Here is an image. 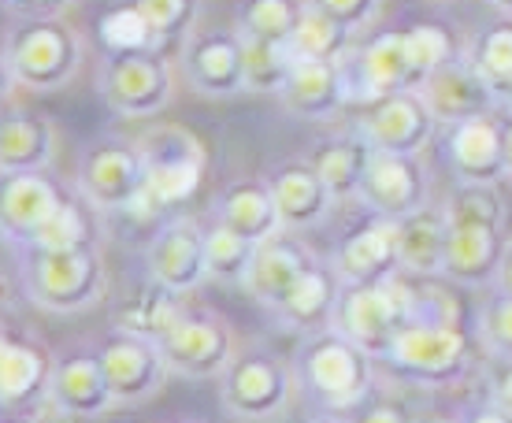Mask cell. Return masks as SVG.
I'll list each match as a JSON object with an SVG mask.
<instances>
[{
    "mask_svg": "<svg viewBox=\"0 0 512 423\" xmlns=\"http://www.w3.org/2000/svg\"><path fill=\"white\" fill-rule=\"evenodd\" d=\"M141 12L149 15V23L164 38H190L197 23V0H134Z\"/></svg>",
    "mask_w": 512,
    "mask_h": 423,
    "instance_id": "cell-40",
    "label": "cell"
},
{
    "mask_svg": "<svg viewBox=\"0 0 512 423\" xmlns=\"http://www.w3.org/2000/svg\"><path fill=\"white\" fill-rule=\"evenodd\" d=\"M182 75L201 97L245 93V38L242 30H193L182 45Z\"/></svg>",
    "mask_w": 512,
    "mask_h": 423,
    "instance_id": "cell-14",
    "label": "cell"
},
{
    "mask_svg": "<svg viewBox=\"0 0 512 423\" xmlns=\"http://www.w3.org/2000/svg\"><path fill=\"white\" fill-rule=\"evenodd\" d=\"M97 38H101L108 56H127V52H160L167 38L149 23V15L138 4L127 8H112L108 15L97 19Z\"/></svg>",
    "mask_w": 512,
    "mask_h": 423,
    "instance_id": "cell-33",
    "label": "cell"
},
{
    "mask_svg": "<svg viewBox=\"0 0 512 423\" xmlns=\"http://www.w3.org/2000/svg\"><path fill=\"white\" fill-rule=\"evenodd\" d=\"M334 268L346 282H383L401 275V242H397V219L375 216L349 234L342 249L334 253Z\"/></svg>",
    "mask_w": 512,
    "mask_h": 423,
    "instance_id": "cell-26",
    "label": "cell"
},
{
    "mask_svg": "<svg viewBox=\"0 0 512 423\" xmlns=\"http://www.w3.org/2000/svg\"><path fill=\"white\" fill-rule=\"evenodd\" d=\"M179 423H186V420H179Z\"/></svg>",
    "mask_w": 512,
    "mask_h": 423,
    "instance_id": "cell-52",
    "label": "cell"
},
{
    "mask_svg": "<svg viewBox=\"0 0 512 423\" xmlns=\"http://www.w3.org/2000/svg\"><path fill=\"white\" fill-rule=\"evenodd\" d=\"M420 93L427 108L435 112L438 127H453V123H464V119L494 116L498 112V93L490 86V78L468 60V52H464L461 60L438 67Z\"/></svg>",
    "mask_w": 512,
    "mask_h": 423,
    "instance_id": "cell-18",
    "label": "cell"
},
{
    "mask_svg": "<svg viewBox=\"0 0 512 423\" xmlns=\"http://www.w3.org/2000/svg\"><path fill=\"white\" fill-rule=\"evenodd\" d=\"M372 153H375L372 145L360 138V134H353V138L323 141L308 164L320 171V179L327 182L334 201H342V197H357L360 193V182H364V171L372 164Z\"/></svg>",
    "mask_w": 512,
    "mask_h": 423,
    "instance_id": "cell-31",
    "label": "cell"
},
{
    "mask_svg": "<svg viewBox=\"0 0 512 423\" xmlns=\"http://www.w3.org/2000/svg\"><path fill=\"white\" fill-rule=\"evenodd\" d=\"M342 290H346V279L342 271L334 268V260H316L312 268L301 275L290 297L282 301L279 316L282 323H290L294 331H323L334 323V312H338V301H342Z\"/></svg>",
    "mask_w": 512,
    "mask_h": 423,
    "instance_id": "cell-27",
    "label": "cell"
},
{
    "mask_svg": "<svg viewBox=\"0 0 512 423\" xmlns=\"http://www.w3.org/2000/svg\"><path fill=\"white\" fill-rule=\"evenodd\" d=\"M219 223L234 227V231L245 234V238L256 242V245L286 231V223H282V216H279V205H275V193H271L268 179L234 182L231 190L223 193V201H219Z\"/></svg>",
    "mask_w": 512,
    "mask_h": 423,
    "instance_id": "cell-30",
    "label": "cell"
},
{
    "mask_svg": "<svg viewBox=\"0 0 512 423\" xmlns=\"http://www.w3.org/2000/svg\"><path fill=\"white\" fill-rule=\"evenodd\" d=\"M160 349H164L171 375H186V379H219L238 357L231 327L201 308H186L182 320L160 342Z\"/></svg>",
    "mask_w": 512,
    "mask_h": 423,
    "instance_id": "cell-12",
    "label": "cell"
},
{
    "mask_svg": "<svg viewBox=\"0 0 512 423\" xmlns=\"http://www.w3.org/2000/svg\"><path fill=\"white\" fill-rule=\"evenodd\" d=\"M19 279H23V294L56 316H75V312L101 305L104 290H108V268H104L97 245H86V249L23 245Z\"/></svg>",
    "mask_w": 512,
    "mask_h": 423,
    "instance_id": "cell-3",
    "label": "cell"
},
{
    "mask_svg": "<svg viewBox=\"0 0 512 423\" xmlns=\"http://www.w3.org/2000/svg\"><path fill=\"white\" fill-rule=\"evenodd\" d=\"M97 90L119 116L153 119L175 97V71L164 60V52H127V56L104 52Z\"/></svg>",
    "mask_w": 512,
    "mask_h": 423,
    "instance_id": "cell-9",
    "label": "cell"
},
{
    "mask_svg": "<svg viewBox=\"0 0 512 423\" xmlns=\"http://www.w3.org/2000/svg\"><path fill=\"white\" fill-rule=\"evenodd\" d=\"M145 268H149V279H156L167 290H175L182 297L197 294L208 282L205 231H197V223H190V219L164 223L149 242Z\"/></svg>",
    "mask_w": 512,
    "mask_h": 423,
    "instance_id": "cell-17",
    "label": "cell"
},
{
    "mask_svg": "<svg viewBox=\"0 0 512 423\" xmlns=\"http://www.w3.org/2000/svg\"><path fill=\"white\" fill-rule=\"evenodd\" d=\"M45 401H52L56 409H64L75 420H101L116 409V394L104 379L97 353H75V357L56 360Z\"/></svg>",
    "mask_w": 512,
    "mask_h": 423,
    "instance_id": "cell-24",
    "label": "cell"
},
{
    "mask_svg": "<svg viewBox=\"0 0 512 423\" xmlns=\"http://www.w3.org/2000/svg\"><path fill=\"white\" fill-rule=\"evenodd\" d=\"M401 242V271L405 275H446V242L449 219L446 208H420L397 219Z\"/></svg>",
    "mask_w": 512,
    "mask_h": 423,
    "instance_id": "cell-29",
    "label": "cell"
},
{
    "mask_svg": "<svg viewBox=\"0 0 512 423\" xmlns=\"http://www.w3.org/2000/svg\"><path fill=\"white\" fill-rule=\"evenodd\" d=\"M0 423H41V416L30 409H15V412H4V420Z\"/></svg>",
    "mask_w": 512,
    "mask_h": 423,
    "instance_id": "cell-48",
    "label": "cell"
},
{
    "mask_svg": "<svg viewBox=\"0 0 512 423\" xmlns=\"http://www.w3.org/2000/svg\"><path fill=\"white\" fill-rule=\"evenodd\" d=\"M90 201L82 197H71L56 208V216L34 234V242L26 245H38V249H86V245H97V223H93Z\"/></svg>",
    "mask_w": 512,
    "mask_h": 423,
    "instance_id": "cell-39",
    "label": "cell"
},
{
    "mask_svg": "<svg viewBox=\"0 0 512 423\" xmlns=\"http://www.w3.org/2000/svg\"><path fill=\"white\" fill-rule=\"evenodd\" d=\"M490 8H498V12H505V15H512V0H487Z\"/></svg>",
    "mask_w": 512,
    "mask_h": 423,
    "instance_id": "cell-50",
    "label": "cell"
},
{
    "mask_svg": "<svg viewBox=\"0 0 512 423\" xmlns=\"http://www.w3.org/2000/svg\"><path fill=\"white\" fill-rule=\"evenodd\" d=\"M349 38H353L349 26H342L334 15H327L308 0L305 15L297 23L294 38H290V49H294L297 60H346Z\"/></svg>",
    "mask_w": 512,
    "mask_h": 423,
    "instance_id": "cell-34",
    "label": "cell"
},
{
    "mask_svg": "<svg viewBox=\"0 0 512 423\" xmlns=\"http://www.w3.org/2000/svg\"><path fill=\"white\" fill-rule=\"evenodd\" d=\"M357 197L375 216L401 219L431 205V179H427L420 156L372 153V164L364 171Z\"/></svg>",
    "mask_w": 512,
    "mask_h": 423,
    "instance_id": "cell-16",
    "label": "cell"
},
{
    "mask_svg": "<svg viewBox=\"0 0 512 423\" xmlns=\"http://www.w3.org/2000/svg\"><path fill=\"white\" fill-rule=\"evenodd\" d=\"M67 201L64 186L49 171H19L4 175L0 190V227L8 242H34V234L56 216V208Z\"/></svg>",
    "mask_w": 512,
    "mask_h": 423,
    "instance_id": "cell-21",
    "label": "cell"
},
{
    "mask_svg": "<svg viewBox=\"0 0 512 423\" xmlns=\"http://www.w3.org/2000/svg\"><path fill=\"white\" fill-rule=\"evenodd\" d=\"M438 119L427 108L423 93H390L368 108V116L357 123V134L375 153L420 156L435 141Z\"/></svg>",
    "mask_w": 512,
    "mask_h": 423,
    "instance_id": "cell-15",
    "label": "cell"
},
{
    "mask_svg": "<svg viewBox=\"0 0 512 423\" xmlns=\"http://www.w3.org/2000/svg\"><path fill=\"white\" fill-rule=\"evenodd\" d=\"M479 334L494 357H512V297L498 294L479 316Z\"/></svg>",
    "mask_w": 512,
    "mask_h": 423,
    "instance_id": "cell-41",
    "label": "cell"
},
{
    "mask_svg": "<svg viewBox=\"0 0 512 423\" xmlns=\"http://www.w3.org/2000/svg\"><path fill=\"white\" fill-rule=\"evenodd\" d=\"M349 101H383L390 93H420L427 86V67L412 49L409 30H386L346 60Z\"/></svg>",
    "mask_w": 512,
    "mask_h": 423,
    "instance_id": "cell-8",
    "label": "cell"
},
{
    "mask_svg": "<svg viewBox=\"0 0 512 423\" xmlns=\"http://www.w3.org/2000/svg\"><path fill=\"white\" fill-rule=\"evenodd\" d=\"M449 242H446V275L461 286H494L505 257V197L498 186H472L461 182L446 197Z\"/></svg>",
    "mask_w": 512,
    "mask_h": 423,
    "instance_id": "cell-1",
    "label": "cell"
},
{
    "mask_svg": "<svg viewBox=\"0 0 512 423\" xmlns=\"http://www.w3.org/2000/svg\"><path fill=\"white\" fill-rule=\"evenodd\" d=\"M464 423H512V412L498 401H487V405H479L464 416Z\"/></svg>",
    "mask_w": 512,
    "mask_h": 423,
    "instance_id": "cell-46",
    "label": "cell"
},
{
    "mask_svg": "<svg viewBox=\"0 0 512 423\" xmlns=\"http://www.w3.org/2000/svg\"><path fill=\"white\" fill-rule=\"evenodd\" d=\"M186 308H190L186 305V297L175 294V290H167V286H160V282L153 279L141 294H134L127 305H123V312H119V331L164 342L167 331L182 320Z\"/></svg>",
    "mask_w": 512,
    "mask_h": 423,
    "instance_id": "cell-32",
    "label": "cell"
},
{
    "mask_svg": "<svg viewBox=\"0 0 512 423\" xmlns=\"http://www.w3.org/2000/svg\"><path fill=\"white\" fill-rule=\"evenodd\" d=\"M205 249H208V279L223 282V286H242L245 271L253 264L256 242H249L245 234H238L234 227L219 223L205 231Z\"/></svg>",
    "mask_w": 512,
    "mask_h": 423,
    "instance_id": "cell-37",
    "label": "cell"
},
{
    "mask_svg": "<svg viewBox=\"0 0 512 423\" xmlns=\"http://www.w3.org/2000/svg\"><path fill=\"white\" fill-rule=\"evenodd\" d=\"M494 379H490V401H498L512 412V357H494Z\"/></svg>",
    "mask_w": 512,
    "mask_h": 423,
    "instance_id": "cell-43",
    "label": "cell"
},
{
    "mask_svg": "<svg viewBox=\"0 0 512 423\" xmlns=\"http://www.w3.org/2000/svg\"><path fill=\"white\" fill-rule=\"evenodd\" d=\"M375 360L338 327L312 331L294 357L297 386L323 409H357L375 386Z\"/></svg>",
    "mask_w": 512,
    "mask_h": 423,
    "instance_id": "cell-2",
    "label": "cell"
},
{
    "mask_svg": "<svg viewBox=\"0 0 512 423\" xmlns=\"http://www.w3.org/2000/svg\"><path fill=\"white\" fill-rule=\"evenodd\" d=\"M297 372L271 353H238L219 375V401L234 420H275L294 401Z\"/></svg>",
    "mask_w": 512,
    "mask_h": 423,
    "instance_id": "cell-10",
    "label": "cell"
},
{
    "mask_svg": "<svg viewBox=\"0 0 512 423\" xmlns=\"http://www.w3.org/2000/svg\"><path fill=\"white\" fill-rule=\"evenodd\" d=\"M416 423H446V420H416Z\"/></svg>",
    "mask_w": 512,
    "mask_h": 423,
    "instance_id": "cell-51",
    "label": "cell"
},
{
    "mask_svg": "<svg viewBox=\"0 0 512 423\" xmlns=\"http://www.w3.org/2000/svg\"><path fill=\"white\" fill-rule=\"evenodd\" d=\"M468 60L490 78V86L498 93V108L512 112V19L479 30L468 45Z\"/></svg>",
    "mask_w": 512,
    "mask_h": 423,
    "instance_id": "cell-35",
    "label": "cell"
},
{
    "mask_svg": "<svg viewBox=\"0 0 512 423\" xmlns=\"http://www.w3.org/2000/svg\"><path fill=\"white\" fill-rule=\"evenodd\" d=\"M301 15H305V0H245L238 12V30L245 38L290 45Z\"/></svg>",
    "mask_w": 512,
    "mask_h": 423,
    "instance_id": "cell-38",
    "label": "cell"
},
{
    "mask_svg": "<svg viewBox=\"0 0 512 423\" xmlns=\"http://www.w3.org/2000/svg\"><path fill=\"white\" fill-rule=\"evenodd\" d=\"M412 320H416V294L397 275V279L383 282H346L331 327H338L372 357L383 360L390 342Z\"/></svg>",
    "mask_w": 512,
    "mask_h": 423,
    "instance_id": "cell-6",
    "label": "cell"
},
{
    "mask_svg": "<svg viewBox=\"0 0 512 423\" xmlns=\"http://www.w3.org/2000/svg\"><path fill=\"white\" fill-rule=\"evenodd\" d=\"M383 360L409 383L449 390L468 375L472 349H468V338L457 323L416 316L412 323L401 327V334L390 342Z\"/></svg>",
    "mask_w": 512,
    "mask_h": 423,
    "instance_id": "cell-5",
    "label": "cell"
},
{
    "mask_svg": "<svg viewBox=\"0 0 512 423\" xmlns=\"http://www.w3.org/2000/svg\"><path fill=\"white\" fill-rule=\"evenodd\" d=\"M60 153V134L49 119L8 112L0 123V171L19 175V171H49Z\"/></svg>",
    "mask_w": 512,
    "mask_h": 423,
    "instance_id": "cell-28",
    "label": "cell"
},
{
    "mask_svg": "<svg viewBox=\"0 0 512 423\" xmlns=\"http://www.w3.org/2000/svg\"><path fill=\"white\" fill-rule=\"evenodd\" d=\"M312 264H316V257H312V249L297 238V231H282V234H275V238H268V242L256 245L253 264L245 271L242 290L253 297L256 305L279 312L282 301L290 297V290L301 282V275H305Z\"/></svg>",
    "mask_w": 512,
    "mask_h": 423,
    "instance_id": "cell-19",
    "label": "cell"
},
{
    "mask_svg": "<svg viewBox=\"0 0 512 423\" xmlns=\"http://www.w3.org/2000/svg\"><path fill=\"white\" fill-rule=\"evenodd\" d=\"M446 156L453 175L472 186H498L509 179L505 164V123L494 116L453 123L446 138Z\"/></svg>",
    "mask_w": 512,
    "mask_h": 423,
    "instance_id": "cell-20",
    "label": "cell"
},
{
    "mask_svg": "<svg viewBox=\"0 0 512 423\" xmlns=\"http://www.w3.org/2000/svg\"><path fill=\"white\" fill-rule=\"evenodd\" d=\"M279 101L290 116L305 123L334 119L349 104L346 64L342 60H297Z\"/></svg>",
    "mask_w": 512,
    "mask_h": 423,
    "instance_id": "cell-22",
    "label": "cell"
},
{
    "mask_svg": "<svg viewBox=\"0 0 512 423\" xmlns=\"http://www.w3.org/2000/svg\"><path fill=\"white\" fill-rule=\"evenodd\" d=\"M78 193L101 212H127L149 186L145 156L138 145L101 141L78 160Z\"/></svg>",
    "mask_w": 512,
    "mask_h": 423,
    "instance_id": "cell-11",
    "label": "cell"
},
{
    "mask_svg": "<svg viewBox=\"0 0 512 423\" xmlns=\"http://www.w3.org/2000/svg\"><path fill=\"white\" fill-rule=\"evenodd\" d=\"M316 8H323L327 15H334L342 26H349L353 34L360 30H368V26L379 19V8H383V0H312Z\"/></svg>",
    "mask_w": 512,
    "mask_h": 423,
    "instance_id": "cell-42",
    "label": "cell"
},
{
    "mask_svg": "<svg viewBox=\"0 0 512 423\" xmlns=\"http://www.w3.org/2000/svg\"><path fill=\"white\" fill-rule=\"evenodd\" d=\"M82 67V38L60 15L26 19L4 41V75L8 86L30 93H60Z\"/></svg>",
    "mask_w": 512,
    "mask_h": 423,
    "instance_id": "cell-4",
    "label": "cell"
},
{
    "mask_svg": "<svg viewBox=\"0 0 512 423\" xmlns=\"http://www.w3.org/2000/svg\"><path fill=\"white\" fill-rule=\"evenodd\" d=\"M52 368L56 360L41 346H34L23 334L4 331L0 342V405L4 412L15 409H38L49 398Z\"/></svg>",
    "mask_w": 512,
    "mask_h": 423,
    "instance_id": "cell-23",
    "label": "cell"
},
{
    "mask_svg": "<svg viewBox=\"0 0 512 423\" xmlns=\"http://www.w3.org/2000/svg\"><path fill=\"white\" fill-rule=\"evenodd\" d=\"M134 145L145 156L149 193L164 208L186 205L193 193L201 190L208 175V149L193 130L179 127V123H160V127L145 130Z\"/></svg>",
    "mask_w": 512,
    "mask_h": 423,
    "instance_id": "cell-7",
    "label": "cell"
},
{
    "mask_svg": "<svg viewBox=\"0 0 512 423\" xmlns=\"http://www.w3.org/2000/svg\"><path fill=\"white\" fill-rule=\"evenodd\" d=\"M8 12H19L26 19H38V15H60L71 0H4Z\"/></svg>",
    "mask_w": 512,
    "mask_h": 423,
    "instance_id": "cell-45",
    "label": "cell"
},
{
    "mask_svg": "<svg viewBox=\"0 0 512 423\" xmlns=\"http://www.w3.org/2000/svg\"><path fill=\"white\" fill-rule=\"evenodd\" d=\"M268 186L275 193V205H279L286 231H312V227H320L323 219L331 216L334 193L327 190L320 171L305 164V160H290V164L271 167Z\"/></svg>",
    "mask_w": 512,
    "mask_h": 423,
    "instance_id": "cell-25",
    "label": "cell"
},
{
    "mask_svg": "<svg viewBox=\"0 0 512 423\" xmlns=\"http://www.w3.org/2000/svg\"><path fill=\"white\" fill-rule=\"evenodd\" d=\"M294 64L297 56L290 45L245 38V86H249V93H275L279 97L294 75Z\"/></svg>",
    "mask_w": 512,
    "mask_h": 423,
    "instance_id": "cell-36",
    "label": "cell"
},
{
    "mask_svg": "<svg viewBox=\"0 0 512 423\" xmlns=\"http://www.w3.org/2000/svg\"><path fill=\"white\" fill-rule=\"evenodd\" d=\"M505 164H509V179H512V116L505 119Z\"/></svg>",
    "mask_w": 512,
    "mask_h": 423,
    "instance_id": "cell-49",
    "label": "cell"
},
{
    "mask_svg": "<svg viewBox=\"0 0 512 423\" xmlns=\"http://www.w3.org/2000/svg\"><path fill=\"white\" fill-rule=\"evenodd\" d=\"M97 360H101L104 379H108L112 394H116V405H145V401H153L167 386V375H171L160 342L130 331L112 334L97 349Z\"/></svg>",
    "mask_w": 512,
    "mask_h": 423,
    "instance_id": "cell-13",
    "label": "cell"
},
{
    "mask_svg": "<svg viewBox=\"0 0 512 423\" xmlns=\"http://www.w3.org/2000/svg\"><path fill=\"white\" fill-rule=\"evenodd\" d=\"M494 290L498 294H509L512 297V238L505 245V257H501V268H498V279H494Z\"/></svg>",
    "mask_w": 512,
    "mask_h": 423,
    "instance_id": "cell-47",
    "label": "cell"
},
{
    "mask_svg": "<svg viewBox=\"0 0 512 423\" xmlns=\"http://www.w3.org/2000/svg\"><path fill=\"white\" fill-rule=\"evenodd\" d=\"M353 423H416V420H412L401 405H394V401H375V405H368Z\"/></svg>",
    "mask_w": 512,
    "mask_h": 423,
    "instance_id": "cell-44",
    "label": "cell"
}]
</instances>
